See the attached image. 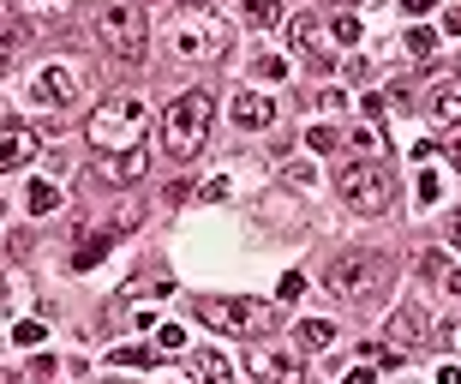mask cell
<instances>
[{
    "instance_id": "cell-22",
    "label": "cell",
    "mask_w": 461,
    "mask_h": 384,
    "mask_svg": "<svg viewBox=\"0 0 461 384\" xmlns=\"http://www.w3.org/2000/svg\"><path fill=\"white\" fill-rule=\"evenodd\" d=\"M359 361H366V367H377V372H390V367H402V349H395V343H366V349H359Z\"/></svg>"
},
{
    "instance_id": "cell-6",
    "label": "cell",
    "mask_w": 461,
    "mask_h": 384,
    "mask_svg": "<svg viewBox=\"0 0 461 384\" xmlns=\"http://www.w3.org/2000/svg\"><path fill=\"white\" fill-rule=\"evenodd\" d=\"M336 187H342V198L354 210H384L390 205V175H384L377 162H348L342 175H336Z\"/></svg>"
},
{
    "instance_id": "cell-42",
    "label": "cell",
    "mask_w": 461,
    "mask_h": 384,
    "mask_svg": "<svg viewBox=\"0 0 461 384\" xmlns=\"http://www.w3.org/2000/svg\"><path fill=\"white\" fill-rule=\"evenodd\" d=\"M6 36H13V24H6V18H0V42H6Z\"/></svg>"
},
{
    "instance_id": "cell-11",
    "label": "cell",
    "mask_w": 461,
    "mask_h": 384,
    "mask_svg": "<svg viewBox=\"0 0 461 384\" xmlns=\"http://www.w3.org/2000/svg\"><path fill=\"white\" fill-rule=\"evenodd\" d=\"M31 157H36V133H31V126H18V121H6V126H0V175L24 169Z\"/></svg>"
},
{
    "instance_id": "cell-34",
    "label": "cell",
    "mask_w": 461,
    "mask_h": 384,
    "mask_svg": "<svg viewBox=\"0 0 461 384\" xmlns=\"http://www.w3.org/2000/svg\"><path fill=\"white\" fill-rule=\"evenodd\" d=\"M318 108H330V114H342V108H348V96H342V90H318Z\"/></svg>"
},
{
    "instance_id": "cell-16",
    "label": "cell",
    "mask_w": 461,
    "mask_h": 384,
    "mask_svg": "<svg viewBox=\"0 0 461 384\" xmlns=\"http://www.w3.org/2000/svg\"><path fill=\"white\" fill-rule=\"evenodd\" d=\"M420 331H426V318L413 313V306H402V313H395L390 325H384V336H390L395 349H413V343H426V336H420Z\"/></svg>"
},
{
    "instance_id": "cell-35",
    "label": "cell",
    "mask_w": 461,
    "mask_h": 384,
    "mask_svg": "<svg viewBox=\"0 0 461 384\" xmlns=\"http://www.w3.org/2000/svg\"><path fill=\"white\" fill-rule=\"evenodd\" d=\"M420 277H444V252H426L420 259Z\"/></svg>"
},
{
    "instance_id": "cell-44",
    "label": "cell",
    "mask_w": 461,
    "mask_h": 384,
    "mask_svg": "<svg viewBox=\"0 0 461 384\" xmlns=\"http://www.w3.org/2000/svg\"><path fill=\"white\" fill-rule=\"evenodd\" d=\"M0 223H6V198H0Z\"/></svg>"
},
{
    "instance_id": "cell-41",
    "label": "cell",
    "mask_w": 461,
    "mask_h": 384,
    "mask_svg": "<svg viewBox=\"0 0 461 384\" xmlns=\"http://www.w3.org/2000/svg\"><path fill=\"white\" fill-rule=\"evenodd\" d=\"M449 162H456V169H461V133H456V139H449Z\"/></svg>"
},
{
    "instance_id": "cell-25",
    "label": "cell",
    "mask_w": 461,
    "mask_h": 384,
    "mask_svg": "<svg viewBox=\"0 0 461 384\" xmlns=\"http://www.w3.org/2000/svg\"><path fill=\"white\" fill-rule=\"evenodd\" d=\"M276 18H282V13H276V0H246V24H252V31H270Z\"/></svg>"
},
{
    "instance_id": "cell-31",
    "label": "cell",
    "mask_w": 461,
    "mask_h": 384,
    "mask_svg": "<svg viewBox=\"0 0 461 384\" xmlns=\"http://www.w3.org/2000/svg\"><path fill=\"white\" fill-rule=\"evenodd\" d=\"M282 180L288 187H318V169L312 162H282Z\"/></svg>"
},
{
    "instance_id": "cell-4",
    "label": "cell",
    "mask_w": 461,
    "mask_h": 384,
    "mask_svg": "<svg viewBox=\"0 0 461 384\" xmlns=\"http://www.w3.org/2000/svg\"><path fill=\"white\" fill-rule=\"evenodd\" d=\"M198 318H204L210 331H222V336H270L276 331V306H264V300H216L204 295L198 300Z\"/></svg>"
},
{
    "instance_id": "cell-20",
    "label": "cell",
    "mask_w": 461,
    "mask_h": 384,
    "mask_svg": "<svg viewBox=\"0 0 461 384\" xmlns=\"http://www.w3.org/2000/svg\"><path fill=\"white\" fill-rule=\"evenodd\" d=\"M108 259V234H78V246H72V270H90V264Z\"/></svg>"
},
{
    "instance_id": "cell-17",
    "label": "cell",
    "mask_w": 461,
    "mask_h": 384,
    "mask_svg": "<svg viewBox=\"0 0 461 384\" xmlns=\"http://www.w3.org/2000/svg\"><path fill=\"white\" fill-rule=\"evenodd\" d=\"M449 192V180H444V169H431V162H420V180H413V198H420V210H431L438 198Z\"/></svg>"
},
{
    "instance_id": "cell-26",
    "label": "cell",
    "mask_w": 461,
    "mask_h": 384,
    "mask_svg": "<svg viewBox=\"0 0 461 384\" xmlns=\"http://www.w3.org/2000/svg\"><path fill=\"white\" fill-rule=\"evenodd\" d=\"M108 367H138L144 372V367H156V354L150 349H108Z\"/></svg>"
},
{
    "instance_id": "cell-9",
    "label": "cell",
    "mask_w": 461,
    "mask_h": 384,
    "mask_svg": "<svg viewBox=\"0 0 461 384\" xmlns=\"http://www.w3.org/2000/svg\"><path fill=\"white\" fill-rule=\"evenodd\" d=\"M228 114H234V126H246V133H264V126H276V96H264V90H234V103H228Z\"/></svg>"
},
{
    "instance_id": "cell-33",
    "label": "cell",
    "mask_w": 461,
    "mask_h": 384,
    "mask_svg": "<svg viewBox=\"0 0 461 384\" xmlns=\"http://www.w3.org/2000/svg\"><path fill=\"white\" fill-rule=\"evenodd\" d=\"M276 295H282V300H300V295H306V277H300V270H288V277H282V288H276Z\"/></svg>"
},
{
    "instance_id": "cell-8",
    "label": "cell",
    "mask_w": 461,
    "mask_h": 384,
    "mask_svg": "<svg viewBox=\"0 0 461 384\" xmlns=\"http://www.w3.org/2000/svg\"><path fill=\"white\" fill-rule=\"evenodd\" d=\"M144 169H150L144 144H120V151H103V162H96V175L114 180V187H132V180H144Z\"/></svg>"
},
{
    "instance_id": "cell-5",
    "label": "cell",
    "mask_w": 461,
    "mask_h": 384,
    "mask_svg": "<svg viewBox=\"0 0 461 384\" xmlns=\"http://www.w3.org/2000/svg\"><path fill=\"white\" fill-rule=\"evenodd\" d=\"M384 282V259H372V252H342V259H330V270H324V288L336 300H366Z\"/></svg>"
},
{
    "instance_id": "cell-37",
    "label": "cell",
    "mask_w": 461,
    "mask_h": 384,
    "mask_svg": "<svg viewBox=\"0 0 461 384\" xmlns=\"http://www.w3.org/2000/svg\"><path fill=\"white\" fill-rule=\"evenodd\" d=\"M444 31H449V36H461V6H449V13H444Z\"/></svg>"
},
{
    "instance_id": "cell-27",
    "label": "cell",
    "mask_w": 461,
    "mask_h": 384,
    "mask_svg": "<svg viewBox=\"0 0 461 384\" xmlns=\"http://www.w3.org/2000/svg\"><path fill=\"white\" fill-rule=\"evenodd\" d=\"M348 144H354V151H366V157H377V151H384V121H377V126H359Z\"/></svg>"
},
{
    "instance_id": "cell-14",
    "label": "cell",
    "mask_w": 461,
    "mask_h": 384,
    "mask_svg": "<svg viewBox=\"0 0 461 384\" xmlns=\"http://www.w3.org/2000/svg\"><path fill=\"white\" fill-rule=\"evenodd\" d=\"M336 325H330V318H300V325H294V343H300V354H324V349H336Z\"/></svg>"
},
{
    "instance_id": "cell-29",
    "label": "cell",
    "mask_w": 461,
    "mask_h": 384,
    "mask_svg": "<svg viewBox=\"0 0 461 384\" xmlns=\"http://www.w3.org/2000/svg\"><path fill=\"white\" fill-rule=\"evenodd\" d=\"M156 349L180 354V349H186V331H180V325H156Z\"/></svg>"
},
{
    "instance_id": "cell-1",
    "label": "cell",
    "mask_w": 461,
    "mask_h": 384,
    "mask_svg": "<svg viewBox=\"0 0 461 384\" xmlns=\"http://www.w3.org/2000/svg\"><path fill=\"white\" fill-rule=\"evenodd\" d=\"M210 121H216V103H210V90H180L162 114V144H168V157L192 162L198 151L210 144Z\"/></svg>"
},
{
    "instance_id": "cell-23",
    "label": "cell",
    "mask_w": 461,
    "mask_h": 384,
    "mask_svg": "<svg viewBox=\"0 0 461 384\" xmlns=\"http://www.w3.org/2000/svg\"><path fill=\"white\" fill-rule=\"evenodd\" d=\"M252 72H258V78H270V85H288V60H282V54H258V60H252Z\"/></svg>"
},
{
    "instance_id": "cell-12",
    "label": "cell",
    "mask_w": 461,
    "mask_h": 384,
    "mask_svg": "<svg viewBox=\"0 0 461 384\" xmlns=\"http://www.w3.org/2000/svg\"><path fill=\"white\" fill-rule=\"evenodd\" d=\"M288 42L306 54L312 67H330V54H324V24H318L312 13H294V18H288Z\"/></svg>"
},
{
    "instance_id": "cell-30",
    "label": "cell",
    "mask_w": 461,
    "mask_h": 384,
    "mask_svg": "<svg viewBox=\"0 0 461 384\" xmlns=\"http://www.w3.org/2000/svg\"><path fill=\"white\" fill-rule=\"evenodd\" d=\"M336 144H342V139H336V126H312V133H306V151H318V157H330Z\"/></svg>"
},
{
    "instance_id": "cell-19",
    "label": "cell",
    "mask_w": 461,
    "mask_h": 384,
    "mask_svg": "<svg viewBox=\"0 0 461 384\" xmlns=\"http://www.w3.org/2000/svg\"><path fill=\"white\" fill-rule=\"evenodd\" d=\"M186 372H192V379H228V372H234V361H228V354H216V349H198V354H186Z\"/></svg>"
},
{
    "instance_id": "cell-18",
    "label": "cell",
    "mask_w": 461,
    "mask_h": 384,
    "mask_svg": "<svg viewBox=\"0 0 461 384\" xmlns=\"http://www.w3.org/2000/svg\"><path fill=\"white\" fill-rule=\"evenodd\" d=\"M24 205H31V216H54V210L67 205V192L54 187V180H31V192H24Z\"/></svg>"
},
{
    "instance_id": "cell-10",
    "label": "cell",
    "mask_w": 461,
    "mask_h": 384,
    "mask_svg": "<svg viewBox=\"0 0 461 384\" xmlns=\"http://www.w3.org/2000/svg\"><path fill=\"white\" fill-rule=\"evenodd\" d=\"M246 372H252V379H264V384H288V379H300V354H288V349H264V343H258V349H246Z\"/></svg>"
},
{
    "instance_id": "cell-21",
    "label": "cell",
    "mask_w": 461,
    "mask_h": 384,
    "mask_svg": "<svg viewBox=\"0 0 461 384\" xmlns=\"http://www.w3.org/2000/svg\"><path fill=\"white\" fill-rule=\"evenodd\" d=\"M402 49H408L413 60H438V31H431V24H413V31L402 36Z\"/></svg>"
},
{
    "instance_id": "cell-28",
    "label": "cell",
    "mask_w": 461,
    "mask_h": 384,
    "mask_svg": "<svg viewBox=\"0 0 461 384\" xmlns=\"http://www.w3.org/2000/svg\"><path fill=\"white\" fill-rule=\"evenodd\" d=\"M408 108H420L408 85H390V90H384V114H408Z\"/></svg>"
},
{
    "instance_id": "cell-32",
    "label": "cell",
    "mask_w": 461,
    "mask_h": 384,
    "mask_svg": "<svg viewBox=\"0 0 461 384\" xmlns=\"http://www.w3.org/2000/svg\"><path fill=\"white\" fill-rule=\"evenodd\" d=\"M13 343H24V349H42V343H49V331H42L36 318H24V325L13 331Z\"/></svg>"
},
{
    "instance_id": "cell-7",
    "label": "cell",
    "mask_w": 461,
    "mask_h": 384,
    "mask_svg": "<svg viewBox=\"0 0 461 384\" xmlns=\"http://www.w3.org/2000/svg\"><path fill=\"white\" fill-rule=\"evenodd\" d=\"M31 103L36 108H72L78 103V72L60 67V60L54 67H36L31 72Z\"/></svg>"
},
{
    "instance_id": "cell-24",
    "label": "cell",
    "mask_w": 461,
    "mask_h": 384,
    "mask_svg": "<svg viewBox=\"0 0 461 384\" xmlns=\"http://www.w3.org/2000/svg\"><path fill=\"white\" fill-rule=\"evenodd\" d=\"M330 36H336V42H348V49H354L359 36H366V24H359L354 13H336V18H330Z\"/></svg>"
},
{
    "instance_id": "cell-40",
    "label": "cell",
    "mask_w": 461,
    "mask_h": 384,
    "mask_svg": "<svg viewBox=\"0 0 461 384\" xmlns=\"http://www.w3.org/2000/svg\"><path fill=\"white\" fill-rule=\"evenodd\" d=\"M449 246H461V210L449 216Z\"/></svg>"
},
{
    "instance_id": "cell-13",
    "label": "cell",
    "mask_w": 461,
    "mask_h": 384,
    "mask_svg": "<svg viewBox=\"0 0 461 384\" xmlns=\"http://www.w3.org/2000/svg\"><path fill=\"white\" fill-rule=\"evenodd\" d=\"M216 49H222V36L210 31V24H180V31H174V54H180V60H210Z\"/></svg>"
},
{
    "instance_id": "cell-15",
    "label": "cell",
    "mask_w": 461,
    "mask_h": 384,
    "mask_svg": "<svg viewBox=\"0 0 461 384\" xmlns=\"http://www.w3.org/2000/svg\"><path fill=\"white\" fill-rule=\"evenodd\" d=\"M426 114L431 121H461V85L456 78H438V85L426 90Z\"/></svg>"
},
{
    "instance_id": "cell-38",
    "label": "cell",
    "mask_w": 461,
    "mask_h": 384,
    "mask_svg": "<svg viewBox=\"0 0 461 384\" xmlns=\"http://www.w3.org/2000/svg\"><path fill=\"white\" fill-rule=\"evenodd\" d=\"M402 6H408V13H413V18H426V13H431V6H438V0H402Z\"/></svg>"
},
{
    "instance_id": "cell-2",
    "label": "cell",
    "mask_w": 461,
    "mask_h": 384,
    "mask_svg": "<svg viewBox=\"0 0 461 384\" xmlns=\"http://www.w3.org/2000/svg\"><path fill=\"white\" fill-rule=\"evenodd\" d=\"M96 42H103L114 60H144V49H150L144 6H138V0H108L103 13H96Z\"/></svg>"
},
{
    "instance_id": "cell-39",
    "label": "cell",
    "mask_w": 461,
    "mask_h": 384,
    "mask_svg": "<svg viewBox=\"0 0 461 384\" xmlns=\"http://www.w3.org/2000/svg\"><path fill=\"white\" fill-rule=\"evenodd\" d=\"M444 288H449V295H461V270H449V264H444Z\"/></svg>"
},
{
    "instance_id": "cell-36",
    "label": "cell",
    "mask_w": 461,
    "mask_h": 384,
    "mask_svg": "<svg viewBox=\"0 0 461 384\" xmlns=\"http://www.w3.org/2000/svg\"><path fill=\"white\" fill-rule=\"evenodd\" d=\"M24 13H60V0H18Z\"/></svg>"
},
{
    "instance_id": "cell-43",
    "label": "cell",
    "mask_w": 461,
    "mask_h": 384,
    "mask_svg": "<svg viewBox=\"0 0 461 384\" xmlns=\"http://www.w3.org/2000/svg\"><path fill=\"white\" fill-rule=\"evenodd\" d=\"M180 6H210V0H180Z\"/></svg>"
},
{
    "instance_id": "cell-3",
    "label": "cell",
    "mask_w": 461,
    "mask_h": 384,
    "mask_svg": "<svg viewBox=\"0 0 461 384\" xmlns=\"http://www.w3.org/2000/svg\"><path fill=\"white\" fill-rule=\"evenodd\" d=\"M144 133H150V108H144V96H108V103L90 114V144H96V151L144 144Z\"/></svg>"
}]
</instances>
